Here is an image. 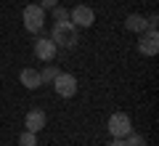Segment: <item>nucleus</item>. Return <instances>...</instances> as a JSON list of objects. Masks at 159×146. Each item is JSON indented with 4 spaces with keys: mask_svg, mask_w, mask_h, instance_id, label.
I'll return each instance as SVG.
<instances>
[{
    "mask_svg": "<svg viewBox=\"0 0 159 146\" xmlns=\"http://www.w3.org/2000/svg\"><path fill=\"white\" fill-rule=\"evenodd\" d=\"M51 11H53V19H56V24H61V21H69V11H66V8L56 6V8H51Z\"/></svg>",
    "mask_w": 159,
    "mask_h": 146,
    "instance_id": "f8f14e48",
    "label": "nucleus"
},
{
    "mask_svg": "<svg viewBox=\"0 0 159 146\" xmlns=\"http://www.w3.org/2000/svg\"><path fill=\"white\" fill-rule=\"evenodd\" d=\"M53 88H56V93L61 96V98H72V96L77 93L80 82H77V77H74V74H69V72H58L56 77H53Z\"/></svg>",
    "mask_w": 159,
    "mask_h": 146,
    "instance_id": "20e7f679",
    "label": "nucleus"
},
{
    "mask_svg": "<svg viewBox=\"0 0 159 146\" xmlns=\"http://www.w3.org/2000/svg\"><path fill=\"white\" fill-rule=\"evenodd\" d=\"M51 40L56 43V48H58V45H61V48H72V45L77 43V27H74L72 21H61V24H56V27H53Z\"/></svg>",
    "mask_w": 159,
    "mask_h": 146,
    "instance_id": "f03ea898",
    "label": "nucleus"
},
{
    "mask_svg": "<svg viewBox=\"0 0 159 146\" xmlns=\"http://www.w3.org/2000/svg\"><path fill=\"white\" fill-rule=\"evenodd\" d=\"M138 51H141L143 56H157V53H159V32H157V29H146V32H141Z\"/></svg>",
    "mask_w": 159,
    "mask_h": 146,
    "instance_id": "423d86ee",
    "label": "nucleus"
},
{
    "mask_svg": "<svg viewBox=\"0 0 159 146\" xmlns=\"http://www.w3.org/2000/svg\"><path fill=\"white\" fill-rule=\"evenodd\" d=\"M106 146H127V144H125V138H111Z\"/></svg>",
    "mask_w": 159,
    "mask_h": 146,
    "instance_id": "dca6fc26",
    "label": "nucleus"
},
{
    "mask_svg": "<svg viewBox=\"0 0 159 146\" xmlns=\"http://www.w3.org/2000/svg\"><path fill=\"white\" fill-rule=\"evenodd\" d=\"M69 21H72L74 27L88 29V27H93V21H96V11H93V8H88V6H77V8H72V11H69Z\"/></svg>",
    "mask_w": 159,
    "mask_h": 146,
    "instance_id": "39448f33",
    "label": "nucleus"
},
{
    "mask_svg": "<svg viewBox=\"0 0 159 146\" xmlns=\"http://www.w3.org/2000/svg\"><path fill=\"white\" fill-rule=\"evenodd\" d=\"M34 56H37L40 61H53V59H56V43H53L51 37H40L37 43H34Z\"/></svg>",
    "mask_w": 159,
    "mask_h": 146,
    "instance_id": "0eeeda50",
    "label": "nucleus"
},
{
    "mask_svg": "<svg viewBox=\"0 0 159 146\" xmlns=\"http://www.w3.org/2000/svg\"><path fill=\"white\" fill-rule=\"evenodd\" d=\"M125 144L127 146H146V141H143V135H138V133H130L125 138Z\"/></svg>",
    "mask_w": 159,
    "mask_h": 146,
    "instance_id": "4468645a",
    "label": "nucleus"
},
{
    "mask_svg": "<svg viewBox=\"0 0 159 146\" xmlns=\"http://www.w3.org/2000/svg\"><path fill=\"white\" fill-rule=\"evenodd\" d=\"M19 80H21V85H24L27 90H37L40 85H43V80H40V72H37V69H32V67L21 69V74H19Z\"/></svg>",
    "mask_w": 159,
    "mask_h": 146,
    "instance_id": "1a4fd4ad",
    "label": "nucleus"
},
{
    "mask_svg": "<svg viewBox=\"0 0 159 146\" xmlns=\"http://www.w3.org/2000/svg\"><path fill=\"white\" fill-rule=\"evenodd\" d=\"M56 74H58L56 67H45L43 72H40V80H43V82H53V77H56Z\"/></svg>",
    "mask_w": 159,
    "mask_h": 146,
    "instance_id": "ddd939ff",
    "label": "nucleus"
},
{
    "mask_svg": "<svg viewBox=\"0 0 159 146\" xmlns=\"http://www.w3.org/2000/svg\"><path fill=\"white\" fill-rule=\"evenodd\" d=\"M40 6H43V11H48V8H56L58 0H40Z\"/></svg>",
    "mask_w": 159,
    "mask_h": 146,
    "instance_id": "2eb2a0df",
    "label": "nucleus"
},
{
    "mask_svg": "<svg viewBox=\"0 0 159 146\" xmlns=\"http://www.w3.org/2000/svg\"><path fill=\"white\" fill-rule=\"evenodd\" d=\"M125 27L130 29V32H138V35H141V32H146V19H143L141 13H130V16L125 19Z\"/></svg>",
    "mask_w": 159,
    "mask_h": 146,
    "instance_id": "9d476101",
    "label": "nucleus"
},
{
    "mask_svg": "<svg viewBox=\"0 0 159 146\" xmlns=\"http://www.w3.org/2000/svg\"><path fill=\"white\" fill-rule=\"evenodd\" d=\"M109 133H111V138H127V135L133 133V122L130 117H127L125 112H114L111 117H109Z\"/></svg>",
    "mask_w": 159,
    "mask_h": 146,
    "instance_id": "7ed1b4c3",
    "label": "nucleus"
},
{
    "mask_svg": "<svg viewBox=\"0 0 159 146\" xmlns=\"http://www.w3.org/2000/svg\"><path fill=\"white\" fill-rule=\"evenodd\" d=\"M19 146H37V133H32V130H24V133L19 135Z\"/></svg>",
    "mask_w": 159,
    "mask_h": 146,
    "instance_id": "9b49d317",
    "label": "nucleus"
},
{
    "mask_svg": "<svg viewBox=\"0 0 159 146\" xmlns=\"http://www.w3.org/2000/svg\"><path fill=\"white\" fill-rule=\"evenodd\" d=\"M45 122H48V117H45L43 109H29L27 117H24V128L32 130V133H40V130L45 128Z\"/></svg>",
    "mask_w": 159,
    "mask_h": 146,
    "instance_id": "6e6552de",
    "label": "nucleus"
},
{
    "mask_svg": "<svg viewBox=\"0 0 159 146\" xmlns=\"http://www.w3.org/2000/svg\"><path fill=\"white\" fill-rule=\"evenodd\" d=\"M21 19H24V29L32 32V35H37L40 29L45 27V11H43V6H37V3H32V6L24 8Z\"/></svg>",
    "mask_w": 159,
    "mask_h": 146,
    "instance_id": "f257e3e1",
    "label": "nucleus"
}]
</instances>
